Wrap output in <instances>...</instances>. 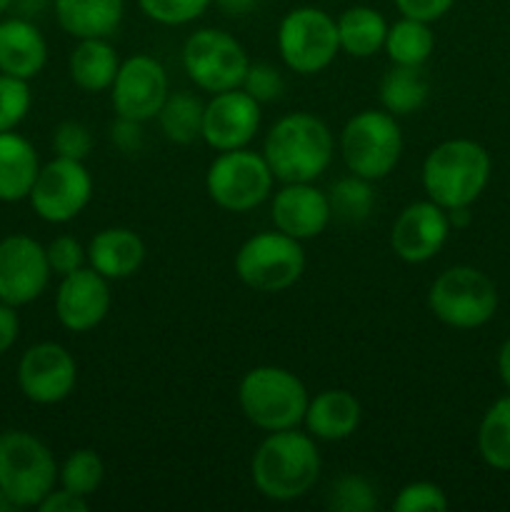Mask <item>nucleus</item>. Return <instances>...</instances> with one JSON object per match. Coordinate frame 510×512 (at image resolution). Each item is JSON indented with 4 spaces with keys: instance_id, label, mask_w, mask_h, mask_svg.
Masks as SVG:
<instances>
[{
    "instance_id": "nucleus-34",
    "label": "nucleus",
    "mask_w": 510,
    "mask_h": 512,
    "mask_svg": "<svg viewBox=\"0 0 510 512\" xmlns=\"http://www.w3.org/2000/svg\"><path fill=\"white\" fill-rule=\"evenodd\" d=\"M30 103H33V95H30L28 80L0 73V133L18 128L28 118Z\"/></svg>"
},
{
    "instance_id": "nucleus-33",
    "label": "nucleus",
    "mask_w": 510,
    "mask_h": 512,
    "mask_svg": "<svg viewBox=\"0 0 510 512\" xmlns=\"http://www.w3.org/2000/svg\"><path fill=\"white\" fill-rule=\"evenodd\" d=\"M325 505L338 512H370L378 508V500H375V490L368 480L360 475H343L328 490Z\"/></svg>"
},
{
    "instance_id": "nucleus-27",
    "label": "nucleus",
    "mask_w": 510,
    "mask_h": 512,
    "mask_svg": "<svg viewBox=\"0 0 510 512\" xmlns=\"http://www.w3.org/2000/svg\"><path fill=\"white\" fill-rule=\"evenodd\" d=\"M430 83L425 78L423 68L413 65H393L380 80V103L395 118L413 115L428 100Z\"/></svg>"
},
{
    "instance_id": "nucleus-24",
    "label": "nucleus",
    "mask_w": 510,
    "mask_h": 512,
    "mask_svg": "<svg viewBox=\"0 0 510 512\" xmlns=\"http://www.w3.org/2000/svg\"><path fill=\"white\" fill-rule=\"evenodd\" d=\"M40 160L33 143L15 130L0 133V203H20L38 178Z\"/></svg>"
},
{
    "instance_id": "nucleus-15",
    "label": "nucleus",
    "mask_w": 510,
    "mask_h": 512,
    "mask_svg": "<svg viewBox=\"0 0 510 512\" xmlns=\"http://www.w3.org/2000/svg\"><path fill=\"white\" fill-rule=\"evenodd\" d=\"M45 248L30 235H8L0 240V300L13 308L28 305L45 293L50 283Z\"/></svg>"
},
{
    "instance_id": "nucleus-4",
    "label": "nucleus",
    "mask_w": 510,
    "mask_h": 512,
    "mask_svg": "<svg viewBox=\"0 0 510 512\" xmlns=\"http://www.w3.org/2000/svg\"><path fill=\"white\" fill-rule=\"evenodd\" d=\"M303 380L278 365H258L240 380L238 403L245 418L265 433L298 428L308 410Z\"/></svg>"
},
{
    "instance_id": "nucleus-41",
    "label": "nucleus",
    "mask_w": 510,
    "mask_h": 512,
    "mask_svg": "<svg viewBox=\"0 0 510 512\" xmlns=\"http://www.w3.org/2000/svg\"><path fill=\"white\" fill-rule=\"evenodd\" d=\"M110 140L125 155H135L143 150V123L130 118H120L110 125Z\"/></svg>"
},
{
    "instance_id": "nucleus-18",
    "label": "nucleus",
    "mask_w": 510,
    "mask_h": 512,
    "mask_svg": "<svg viewBox=\"0 0 510 512\" xmlns=\"http://www.w3.org/2000/svg\"><path fill=\"white\" fill-rule=\"evenodd\" d=\"M110 310L108 278L93 268H80L63 275L55 293V315L70 333H88L98 328Z\"/></svg>"
},
{
    "instance_id": "nucleus-20",
    "label": "nucleus",
    "mask_w": 510,
    "mask_h": 512,
    "mask_svg": "<svg viewBox=\"0 0 510 512\" xmlns=\"http://www.w3.org/2000/svg\"><path fill=\"white\" fill-rule=\"evenodd\" d=\"M48 63V43L30 18L0 20V73L33 80Z\"/></svg>"
},
{
    "instance_id": "nucleus-16",
    "label": "nucleus",
    "mask_w": 510,
    "mask_h": 512,
    "mask_svg": "<svg viewBox=\"0 0 510 512\" xmlns=\"http://www.w3.org/2000/svg\"><path fill=\"white\" fill-rule=\"evenodd\" d=\"M450 235L448 210L433 200H418L400 210L390 228V248L405 263H428L443 250Z\"/></svg>"
},
{
    "instance_id": "nucleus-47",
    "label": "nucleus",
    "mask_w": 510,
    "mask_h": 512,
    "mask_svg": "<svg viewBox=\"0 0 510 512\" xmlns=\"http://www.w3.org/2000/svg\"><path fill=\"white\" fill-rule=\"evenodd\" d=\"M15 510H18V505H15L13 500L0 490V512H15Z\"/></svg>"
},
{
    "instance_id": "nucleus-25",
    "label": "nucleus",
    "mask_w": 510,
    "mask_h": 512,
    "mask_svg": "<svg viewBox=\"0 0 510 512\" xmlns=\"http://www.w3.org/2000/svg\"><path fill=\"white\" fill-rule=\"evenodd\" d=\"M120 58L108 38L78 40L68 58V73L85 93H103L118 75Z\"/></svg>"
},
{
    "instance_id": "nucleus-32",
    "label": "nucleus",
    "mask_w": 510,
    "mask_h": 512,
    "mask_svg": "<svg viewBox=\"0 0 510 512\" xmlns=\"http://www.w3.org/2000/svg\"><path fill=\"white\" fill-rule=\"evenodd\" d=\"M105 465L95 450L80 448L65 458V463L58 468V483L60 488L70 490V493L80 495V498H90L95 490L103 485Z\"/></svg>"
},
{
    "instance_id": "nucleus-13",
    "label": "nucleus",
    "mask_w": 510,
    "mask_h": 512,
    "mask_svg": "<svg viewBox=\"0 0 510 512\" xmlns=\"http://www.w3.org/2000/svg\"><path fill=\"white\" fill-rule=\"evenodd\" d=\"M168 93V73H165L163 63L155 60L153 55L143 53L123 60L113 85H110L115 115L138 120V123L158 118Z\"/></svg>"
},
{
    "instance_id": "nucleus-19",
    "label": "nucleus",
    "mask_w": 510,
    "mask_h": 512,
    "mask_svg": "<svg viewBox=\"0 0 510 512\" xmlns=\"http://www.w3.org/2000/svg\"><path fill=\"white\" fill-rule=\"evenodd\" d=\"M270 218L275 230L303 243L318 238L333 220V213H330L328 193L315 188L313 183H285L275 193Z\"/></svg>"
},
{
    "instance_id": "nucleus-35",
    "label": "nucleus",
    "mask_w": 510,
    "mask_h": 512,
    "mask_svg": "<svg viewBox=\"0 0 510 512\" xmlns=\"http://www.w3.org/2000/svg\"><path fill=\"white\" fill-rule=\"evenodd\" d=\"M145 18L160 25H188L198 20L213 0H138Z\"/></svg>"
},
{
    "instance_id": "nucleus-26",
    "label": "nucleus",
    "mask_w": 510,
    "mask_h": 512,
    "mask_svg": "<svg viewBox=\"0 0 510 512\" xmlns=\"http://www.w3.org/2000/svg\"><path fill=\"white\" fill-rule=\"evenodd\" d=\"M335 23H338L340 50L353 58H370L385 45L388 23H385L383 13L370 5H353V8L343 10Z\"/></svg>"
},
{
    "instance_id": "nucleus-14",
    "label": "nucleus",
    "mask_w": 510,
    "mask_h": 512,
    "mask_svg": "<svg viewBox=\"0 0 510 512\" xmlns=\"http://www.w3.org/2000/svg\"><path fill=\"white\" fill-rule=\"evenodd\" d=\"M78 383V363L60 343H35L18 363V388L30 403L55 405L70 398Z\"/></svg>"
},
{
    "instance_id": "nucleus-11",
    "label": "nucleus",
    "mask_w": 510,
    "mask_h": 512,
    "mask_svg": "<svg viewBox=\"0 0 510 512\" xmlns=\"http://www.w3.org/2000/svg\"><path fill=\"white\" fill-rule=\"evenodd\" d=\"M250 58L240 40L218 28H200L183 45V68L205 93H225L243 85Z\"/></svg>"
},
{
    "instance_id": "nucleus-5",
    "label": "nucleus",
    "mask_w": 510,
    "mask_h": 512,
    "mask_svg": "<svg viewBox=\"0 0 510 512\" xmlns=\"http://www.w3.org/2000/svg\"><path fill=\"white\" fill-rule=\"evenodd\" d=\"M58 483V463L40 438L28 430L0 433V490L23 508H38Z\"/></svg>"
},
{
    "instance_id": "nucleus-3",
    "label": "nucleus",
    "mask_w": 510,
    "mask_h": 512,
    "mask_svg": "<svg viewBox=\"0 0 510 512\" xmlns=\"http://www.w3.org/2000/svg\"><path fill=\"white\" fill-rule=\"evenodd\" d=\"M490 180V155L480 143L453 138L423 160V190L440 208H470Z\"/></svg>"
},
{
    "instance_id": "nucleus-12",
    "label": "nucleus",
    "mask_w": 510,
    "mask_h": 512,
    "mask_svg": "<svg viewBox=\"0 0 510 512\" xmlns=\"http://www.w3.org/2000/svg\"><path fill=\"white\" fill-rule=\"evenodd\" d=\"M93 198V178L83 160L58 158L40 165L38 178L30 188V208L40 220L53 225L70 223L88 208Z\"/></svg>"
},
{
    "instance_id": "nucleus-45",
    "label": "nucleus",
    "mask_w": 510,
    "mask_h": 512,
    "mask_svg": "<svg viewBox=\"0 0 510 512\" xmlns=\"http://www.w3.org/2000/svg\"><path fill=\"white\" fill-rule=\"evenodd\" d=\"M53 0H13V10L20 18H33V15L43 13Z\"/></svg>"
},
{
    "instance_id": "nucleus-7",
    "label": "nucleus",
    "mask_w": 510,
    "mask_h": 512,
    "mask_svg": "<svg viewBox=\"0 0 510 512\" xmlns=\"http://www.w3.org/2000/svg\"><path fill=\"white\" fill-rule=\"evenodd\" d=\"M430 313L448 328L473 330L488 323L498 310L495 283L478 268L455 265L433 280L428 293Z\"/></svg>"
},
{
    "instance_id": "nucleus-44",
    "label": "nucleus",
    "mask_w": 510,
    "mask_h": 512,
    "mask_svg": "<svg viewBox=\"0 0 510 512\" xmlns=\"http://www.w3.org/2000/svg\"><path fill=\"white\" fill-rule=\"evenodd\" d=\"M213 3L230 18H243L258 5V0H213Z\"/></svg>"
},
{
    "instance_id": "nucleus-6",
    "label": "nucleus",
    "mask_w": 510,
    "mask_h": 512,
    "mask_svg": "<svg viewBox=\"0 0 510 512\" xmlns=\"http://www.w3.org/2000/svg\"><path fill=\"white\" fill-rule=\"evenodd\" d=\"M345 168L365 180L388 178L403 155V133L388 110H360L340 133Z\"/></svg>"
},
{
    "instance_id": "nucleus-9",
    "label": "nucleus",
    "mask_w": 510,
    "mask_h": 512,
    "mask_svg": "<svg viewBox=\"0 0 510 512\" xmlns=\"http://www.w3.org/2000/svg\"><path fill=\"white\" fill-rule=\"evenodd\" d=\"M305 270V250L300 240L265 230L253 235L235 253V273L258 293H280L300 280Z\"/></svg>"
},
{
    "instance_id": "nucleus-2",
    "label": "nucleus",
    "mask_w": 510,
    "mask_h": 512,
    "mask_svg": "<svg viewBox=\"0 0 510 512\" xmlns=\"http://www.w3.org/2000/svg\"><path fill=\"white\" fill-rule=\"evenodd\" d=\"M333 153V133L310 113L283 115L263 143V158L280 183H313L330 168Z\"/></svg>"
},
{
    "instance_id": "nucleus-22",
    "label": "nucleus",
    "mask_w": 510,
    "mask_h": 512,
    "mask_svg": "<svg viewBox=\"0 0 510 512\" xmlns=\"http://www.w3.org/2000/svg\"><path fill=\"white\" fill-rule=\"evenodd\" d=\"M145 260V243L130 228H105L95 233L88 245L90 268L108 280H125L140 270Z\"/></svg>"
},
{
    "instance_id": "nucleus-43",
    "label": "nucleus",
    "mask_w": 510,
    "mask_h": 512,
    "mask_svg": "<svg viewBox=\"0 0 510 512\" xmlns=\"http://www.w3.org/2000/svg\"><path fill=\"white\" fill-rule=\"evenodd\" d=\"M15 310L18 308H13V305L0 300V355L8 353V350L15 345V340H18L20 318Z\"/></svg>"
},
{
    "instance_id": "nucleus-37",
    "label": "nucleus",
    "mask_w": 510,
    "mask_h": 512,
    "mask_svg": "<svg viewBox=\"0 0 510 512\" xmlns=\"http://www.w3.org/2000/svg\"><path fill=\"white\" fill-rule=\"evenodd\" d=\"M93 150V133L80 120H63L53 130V153L58 158L85 160Z\"/></svg>"
},
{
    "instance_id": "nucleus-30",
    "label": "nucleus",
    "mask_w": 510,
    "mask_h": 512,
    "mask_svg": "<svg viewBox=\"0 0 510 512\" xmlns=\"http://www.w3.org/2000/svg\"><path fill=\"white\" fill-rule=\"evenodd\" d=\"M478 450L495 470H510V395L495 400L483 415L478 430Z\"/></svg>"
},
{
    "instance_id": "nucleus-8",
    "label": "nucleus",
    "mask_w": 510,
    "mask_h": 512,
    "mask_svg": "<svg viewBox=\"0 0 510 512\" xmlns=\"http://www.w3.org/2000/svg\"><path fill=\"white\" fill-rule=\"evenodd\" d=\"M275 175L263 153L248 148L225 150L205 173V190L218 208L248 213L263 205L273 193Z\"/></svg>"
},
{
    "instance_id": "nucleus-29",
    "label": "nucleus",
    "mask_w": 510,
    "mask_h": 512,
    "mask_svg": "<svg viewBox=\"0 0 510 512\" xmlns=\"http://www.w3.org/2000/svg\"><path fill=\"white\" fill-rule=\"evenodd\" d=\"M385 53H388L393 65H413L423 68L428 58L433 55L435 35L430 30V23L413 18H400L393 25H388L385 35Z\"/></svg>"
},
{
    "instance_id": "nucleus-48",
    "label": "nucleus",
    "mask_w": 510,
    "mask_h": 512,
    "mask_svg": "<svg viewBox=\"0 0 510 512\" xmlns=\"http://www.w3.org/2000/svg\"><path fill=\"white\" fill-rule=\"evenodd\" d=\"M8 10H13V0H0V15H5Z\"/></svg>"
},
{
    "instance_id": "nucleus-46",
    "label": "nucleus",
    "mask_w": 510,
    "mask_h": 512,
    "mask_svg": "<svg viewBox=\"0 0 510 512\" xmlns=\"http://www.w3.org/2000/svg\"><path fill=\"white\" fill-rule=\"evenodd\" d=\"M498 373H500V380L505 383V388L510 390V338L505 340L503 348H500L498 353Z\"/></svg>"
},
{
    "instance_id": "nucleus-1",
    "label": "nucleus",
    "mask_w": 510,
    "mask_h": 512,
    "mask_svg": "<svg viewBox=\"0 0 510 512\" xmlns=\"http://www.w3.org/2000/svg\"><path fill=\"white\" fill-rule=\"evenodd\" d=\"M250 475L263 498L275 503L303 498L320 478V450L315 438L298 428L275 430L255 450Z\"/></svg>"
},
{
    "instance_id": "nucleus-31",
    "label": "nucleus",
    "mask_w": 510,
    "mask_h": 512,
    "mask_svg": "<svg viewBox=\"0 0 510 512\" xmlns=\"http://www.w3.org/2000/svg\"><path fill=\"white\" fill-rule=\"evenodd\" d=\"M370 183L373 180L350 173L348 178H340L338 183L330 185L328 200L333 218L343 220V223H363L373 213L375 205V193Z\"/></svg>"
},
{
    "instance_id": "nucleus-40",
    "label": "nucleus",
    "mask_w": 510,
    "mask_h": 512,
    "mask_svg": "<svg viewBox=\"0 0 510 512\" xmlns=\"http://www.w3.org/2000/svg\"><path fill=\"white\" fill-rule=\"evenodd\" d=\"M393 3L403 18L435 23V20H440L450 8H453L455 0H393Z\"/></svg>"
},
{
    "instance_id": "nucleus-36",
    "label": "nucleus",
    "mask_w": 510,
    "mask_h": 512,
    "mask_svg": "<svg viewBox=\"0 0 510 512\" xmlns=\"http://www.w3.org/2000/svg\"><path fill=\"white\" fill-rule=\"evenodd\" d=\"M395 512H445L448 510V498L443 488L428 480L408 483L393 500Z\"/></svg>"
},
{
    "instance_id": "nucleus-17",
    "label": "nucleus",
    "mask_w": 510,
    "mask_h": 512,
    "mask_svg": "<svg viewBox=\"0 0 510 512\" xmlns=\"http://www.w3.org/2000/svg\"><path fill=\"white\" fill-rule=\"evenodd\" d=\"M260 130V103L243 88L215 93L205 103L203 140L218 153L248 148Z\"/></svg>"
},
{
    "instance_id": "nucleus-38",
    "label": "nucleus",
    "mask_w": 510,
    "mask_h": 512,
    "mask_svg": "<svg viewBox=\"0 0 510 512\" xmlns=\"http://www.w3.org/2000/svg\"><path fill=\"white\" fill-rule=\"evenodd\" d=\"M240 88L250 95V98L263 103H273L285 93V80L280 70L270 63H250L248 73H245L243 85Z\"/></svg>"
},
{
    "instance_id": "nucleus-23",
    "label": "nucleus",
    "mask_w": 510,
    "mask_h": 512,
    "mask_svg": "<svg viewBox=\"0 0 510 512\" xmlns=\"http://www.w3.org/2000/svg\"><path fill=\"white\" fill-rule=\"evenodd\" d=\"M55 20L75 40L110 38L120 28L125 0H53Z\"/></svg>"
},
{
    "instance_id": "nucleus-21",
    "label": "nucleus",
    "mask_w": 510,
    "mask_h": 512,
    "mask_svg": "<svg viewBox=\"0 0 510 512\" xmlns=\"http://www.w3.org/2000/svg\"><path fill=\"white\" fill-rule=\"evenodd\" d=\"M360 418H363V408H360L358 398L348 390L335 388L323 390L308 400L303 425L315 440L338 443V440L350 438L358 430Z\"/></svg>"
},
{
    "instance_id": "nucleus-28",
    "label": "nucleus",
    "mask_w": 510,
    "mask_h": 512,
    "mask_svg": "<svg viewBox=\"0 0 510 512\" xmlns=\"http://www.w3.org/2000/svg\"><path fill=\"white\" fill-rule=\"evenodd\" d=\"M203 115V100L188 90H180V93H168L158 113V123L170 143L190 145L203 138Z\"/></svg>"
},
{
    "instance_id": "nucleus-42",
    "label": "nucleus",
    "mask_w": 510,
    "mask_h": 512,
    "mask_svg": "<svg viewBox=\"0 0 510 512\" xmlns=\"http://www.w3.org/2000/svg\"><path fill=\"white\" fill-rule=\"evenodd\" d=\"M40 512H85L88 510V498H80V495L70 493V490H50L38 505Z\"/></svg>"
},
{
    "instance_id": "nucleus-39",
    "label": "nucleus",
    "mask_w": 510,
    "mask_h": 512,
    "mask_svg": "<svg viewBox=\"0 0 510 512\" xmlns=\"http://www.w3.org/2000/svg\"><path fill=\"white\" fill-rule=\"evenodd\" d=\"M45 255H48L50 273L60 275V278L85 268V263H88V248H83L73 235H58V238L50 240Z\"/></svg>"
},
{
    "instance_id": "nucleus-10",
    "label": "nucleus",
    "mask_w": 510,
    "mask_h": 512,
    "mask_svg": "<svg viewBox=\"0 0 510 512\" xmlns=\"http://www.w3.org/2000/svg\"><path fill=\"white\" fill-rule=\"evenodd\" d=\"M278 50L283 63L293 73H320L340 53L338 23L325 10L313 5L288 10L278 25Z\"/></svg>"
}]
</instances>
